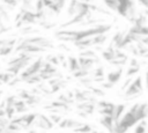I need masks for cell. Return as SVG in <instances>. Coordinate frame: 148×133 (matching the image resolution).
Returning a JSON list of instances; mask_svg holds the SVG:
<instances>
[{"label":"cell","instance_id":"obj_18","mask_svg":"<svg viewBox=\"0 0 148 133\" xmlns=\"http://www.w3.org/2000/svg\"><path fill=\"white\" fill-rule=\"evenodd\" d=\"M139 68H140V67H130V68L127 69V73H126V76H132L133 74H135V73H138V72H139Z\"/></svg>","mask_w":148,"mask_h":133},{"label":"cell","instance_id":"obj_19","mask_svg":"<svg viewBox=\"0 0 148 133\" xmlns=\"http://www.w3.org/2000/svg\"><path fill=\"white\" fill-rule=\"evenodd\" d=\"M51 119V121L52 123H56V124H59L60 121H61V117L60 116H58V114H51V117H50Z\"/></svg>","mask_w":148,"mask_h":133},{"label":"cell","instance_id":"obj_9","mask_svg":"<svg viewBox=\"0 0 148 133\" xmlns=\"http://www.w3.org/2000/svg\"><path fill=\"white\" fill-rule=\"evenodd\" d=\"M99 121H101V124H102L105 128H108L109 132L113 133V130H114V121H113V118H112V117H110V116H102V118H101Z\"/></svg>","mask_w":148,"mask_h":133},{"label":"cell","instance_id":"obj_13","mask_svg":"<svg viewBox=\"0 0 148 133\" xmlns=\"http://www.w3.org/2000/svg\"><path fill=\"white\" fill-rule=\"evenodd\" d=\"M147 132V123L146 120H141L140 123L136 124L134 128V133H146Z\"/></svg>","mask_w":148,"mask_h":133},{"label":"cell","instance_id":"obj_10","mask_svg":"<svg viewBox=\"0 0 148 133\" xmlns=\"http://www.w3.org/2000/svg\"><path fill=\"white\" fill-rule=\"evenodd\" d=\"M124 110H125V105L124 104H116L114 106V111H113V121H114V125L119 121V119L121 118V114L124 113Z\"/></svg>","mask_w":148,"mask_h":133},{"label":"cell","instance_id":"obj_2","mask_svg":"<svg viewBox=\"0 0 148 133\" xmlns=\"http://www.w3.org/2000/svg\"><path fill=\"white\" fill-rule=\"evenodd\" d=\"M128 111H131L134 114L138 123H140L141 120H146V118L148 117V104L147 103H135L134 105L131 106V109Z\"/></svg>","mask_w":148,"mask_h":133},{"label":"cell","instance_id":"obj_5","mask_svg":"<svg viewBox=\"0 0 148 133\" xmlns=\"http://www.w3.org/2000/svg\"><path fill=\"white\" fill-rule=\"evenodd\" d=\"M43 3H44V8L50 9L54 14H59L65 6L64 1H43Z\"/></svg>","mask_w":148,"mask_h":133},{"label":"cell","instance_id":"obj_15","mask_svg":"<svg viewBox=\"0 0 148 133\" xmlns=\"http://www.w3.org/2000/svg\"><path fill=\"white\" fill-rule=\"evenodd\" d=\"M74 131H75L76 133H90V132L92 131V128H91L89 125H87V124H82L80 127L75 128Z\"/></svg>","mask_w":148,"mask_h":133},{"label":"cell","instance_id":"obj_8","mask_svg":"<svg viewBox=\"0 0 148 133\" xmlns=\"http://www.w3.org/2000/svg\"><path fill=\"white\" fill-rule=\"evenodd\" d=\"M121 73H123V69H121V68H119V69H117V71H113V72L108 73V75H106L108 83H110L111 86H113L114 83H117V82L120 80V77H121Z\"/></svg>","mask_w":148,"mask_h":133},{"label":"cell","instance_id":"obj_4","mask_svg":"<svg viewBox=\"0 0 148 133\" xmlns=\"http://www.w3.org/2000/svg\"><path fill=\"white\" fill-rule=\"evenodd\" d=\"M143 91V86H142V79L141 76H136L130 84L128 87L126 88L125 90V95L126 96H135V95H139Z\"/></svg>","mask_w":148,"mask_h":133},{"label":"cell","instance_id":"obj_7","mask_svg":"<svg viewBox=\"0 0 148 133\" xmlns=\"http://www.w3.org/2000/svg\"><path fill=\"white\" fill-rule=\"evenodd\" d=\"M77 60H79L80 69H82V71H87V72H89V69H90V68H92L94 64H95V62H97V59L84 58V57H80Z\"/></svg>","mask_w":148,"mask_h":133},{"label":"cell","instance_id":"obj_6","mask_svg":"<svg viewBox=\"0 0 148 133\" xmlns=\"http://www.w3.org/2000/svg\"><path fill=\"white\" fill-rule=\"evenodd\" d=\"M35 123H36V125L38 127L44 128V130H50L53 126V123L50 120V118L46 117V116H44V114H37Z\"/></svg>","mask_w":148,"mask_h":133},{"label":"cell","instance_id":"obj_14","mask_svg":"<svg viewBox=\"0 0 148 133\" xmlns=\"http://www.w3.org/2000/svg\"><path fill=\"white\" fill-rule=\"evenodd\" d=\"M103 74H104L103 67H98V68H96V69L92 71V77H94V80H103Z\"/></svg>","mask_w":148,"mask_h":133},{"label":"cell","instance_id":"obj_3","mask_svg":"<svg viewBox=\"0 0 148 133\" xmlns=\"http://www.w3.org/2000/svg\"><path fill=\"white\" fill-rule=\"evenodd\" d=\"M42 65H43L42 59H37L36 61H34L32 64H30V65H29V66L23 71V73L21 74L20 80L25 81V80H27V79H29L30 76H34V75L38 74V73H39V71H40V68H42Z\"/></svg>","mask_w":148,"mask_h":133},{"label":"cell","instance_id":"obj_17","mask_svg":"<svg viewBox=\"0 0 148 133\" xmlns=\"http://www.w3.org/2000/svg\"><path fill=\"white\" fill-rule=\"evenodd\" d=\"M104 5L108 6L109 9L116 10L117 9V6H118V1H104Z\"/></svg>","mask_w":148,"mask_h":133},{"label":"cell","instance_id":"obj_21","mask_svg":"<svg viewBox=\"0 0 148 133\" xmlns=\"http://www.w3.org/2000/svg\"><path fill=\"white\" fill-rule=\"evenodd\" d=\"M146 84H147V87H148V71L146 72Z\"/></svg>","mask_w":148,"mask_h":133},{"label":"cell","instance_id":"obj_1","mask_svg":"<svg viewBox=\"0 0 148 133\" xmlns=\"http://www.w3.org/2000/svg\"><path fill=\"white\" fill-rule=\"evenodd\" d=\"M111 29L110 24H96L92 25L90 28H86V29H81V30H62V31H58L57 36H59V38L66 39V40H72L74 43L87 39V38H91L98 35H105L109 30Z\"/></svg>","mask_w":148,"mask_h":133},{"label":"cell","instance_id":"obj_20","mask_svg":"<svg viewBox=\"0 0 148 133\" xmlns=\"http://www.w3.org/2000/svg\"><path fill=\"white\" fill-rule=\"evenodd\" d=\"M140 5H143L145 8H148V1H140Z\"/></svg>","mask_w":148,"mask_h":133},{"label":"cell","instance_id":"obj_16","mask_svg":"<svg viewBox=\"0 0 148 133\" xmlns=\"http://www.w3.org/2000/svg\"><path fill=\"white\" fill-rule=\"evenodd\" d=\"M40 76H39V74H36V75H34V76H30L29 79H27L25 80V82L27 83H36V82H40Z\"/></svg>","mask_w":148,"mask_h":133},{"label":"cell","instance_id":"obj_11","mask_svg":"<svg viewBox=\"0 0 148 133\" xmlns=\"http://www.w3.org/2000/svg\"><path fill=\"white\" fill-rule=\"evenodd\" d=\"M68 68L73 73H75V72H77L80 69V65H79L77 58H75V57H69L68 58Z\"/></svg>","mask_w":148,"mask_h":133},{"label":"cell","instance_id":"obj_12","mask_svg":"<svg viewBox=\"0 0 148 133\" xmlns=\"http://www.w3.org/2000/svg\"><path fill=\"white\" fill-rule=\"evenodd\" d=\"M114 49L113 47H109L108 50H105V51H103L102 52V57L106 60V61H112V60H114Z\"/></svg>","mask_w":148,"mask_h":133}]
</instances>
